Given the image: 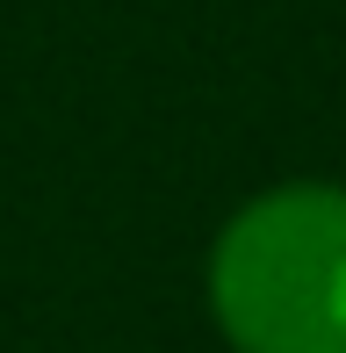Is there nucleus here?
Returning <instances> with one entry per match:
<instances>
[{
	"mask_svg": "<svg viewBox=\"0 0 346 353\" xmlns=\"http://www.w3.org/2000/svg\"><path fill=\"white\" fill-rule=\"evenodd\" d=\"M210 317L231 353H346V181H281L210 245Z\"/></svg>",
	"mask_w": 346,
	"mask_h": 353,
	"instance_id": "nucleus-1",
	"label": "nucleus"
}]
</instances>
